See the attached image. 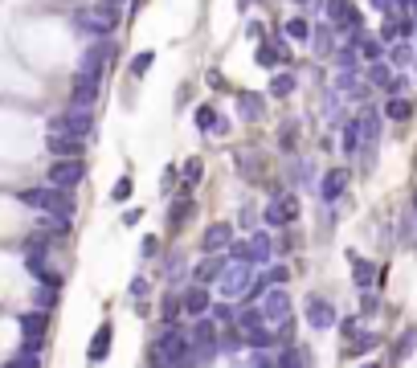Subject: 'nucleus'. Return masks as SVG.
I'll return each instance as SVG.
<instances>
[{"instance_id":"49530a36","label":"nucleus","mask_w":417,"mask_h":368,"mask_svg":"<svg viewBox=\"0 0 417 368\" xmlns=\"http://www.w3.org/2000/svg\"><path fill=\"white\" fill-rule=\"evenodd\" d=\"M37 364H41V352H25V348L9 360V368H37Z\"/></svg>"},{"instance_id":"a878e982","label":"nucleus","mask_w":417,"mask_h":368,"mask_svg":"<svg viewBox=\"0 0 417 368\" xmlns=\"http://www.w3.org/2000/svg\"><path fill=\"white\" fill-rule=\"evenodd\" d=\"M262 107H266V99H262V94H250V90H242V94H237V115L246 119V123L262 119Z\"/></svg>"},{"instance_id":"79ce46f5","label":"nucleus","mask_w":417,"mask_h":368,"mask_svg":"<svg viewBox=\"0 0 417 368\" xmlns=\"http://www.w3.org/2000/svg\"><path fill=\"white\" fill-rule=\"evenodd\" d=\"M286 37H295V41H311V21L307 17H291L286 21Z\"/></svg>"},{"instance_id":"e2e57ef3","label":"nucleus","mask_w":417,"mask_h":368,"mask_svg":"<svg viewBox=\"0 0 417 368\" xmlns=\"http://www.w3.org/2000/svg\"><path fill=\"white\" fill-rule=\"evenodd\" d=\"M246 4H250V0H242V9H246Z\"/></svg>"},{"instance_id":"4468645a","label":"nucleus","mask_w":417,"mask_h":368,"mask_svg":"<svg viewBox=\"0 0 417 368\" xmlns=\"http://www.w3.org/2000/svg\"><path fill=\"white\" fill-rule=\"evenodd\" d=\"M229 242H234V225L229 221H213L200 234V254H221V250H229Z\"/></svg>"},{"instance_id":"c85d7f7f","label":"nucleus","mask_w":417,"mask_h":368,"mask_svg":"<svg viewBox=\"0 0 417 368\" xmlns=\"http://www.w3.org/2000/svg\"><path fill=\"white\" fill-rule=\"evenodd\" d=\"M356 45H360V58H364V62H381L384 53V41L381 37H372V33H364V29H360V37H356Z\"/></svg>"},{"instance_id":"bb28decb","label":"nucleus","mask_w":417,"mask_h":368,"mask_svg":"<svg viewBox=\"0 0 417 368\" xmlns=\"http://www.w3.org/2000/svg\"><path fill=\"white\" fill-rule=\"evenodd\" d=\"M348 262H352V278H356V286H360V291H368V286L377 283V266H372L368 258H356V254H348Z\"/></svg>"},{"instance_id":"412c9836","label":"nucleus","mask_w":417,"mask_h":368,"mask_svg":"<svg viewBox=\"0 0 417 368\" xmlns=\"http://www.w3.org/2000/svg\"><path fill=\"white\" fill-rule=\"evenodd\" d=\"M283 62H291V45H283V41H262L258 45V66L274 70V66H283Z\"/></svg>"},{"instance_id":"aec40b11","label":"nucleus","mask_w":417,"mask_h":368,"mask_svg":"<svg viewBox=\"0 0 417 368\" xmlns=\"http://www.w3.org/2000/svg\"><path fill=\"white\" fill-rule=\"evenodd\" d=\"M360 135H364V148H372L377 144V135H381V119H384V111H377V107H360Z\"/></svg>"},{"instance_id":"58836bf2","label":"nucleus","mask_w":417,"mask_h":368,"mask_svg":"<svg viewBox=\"0 0 417 368\" xmlns=\"http://www.w3.org/2000/svg\"><path fill=\"white\" fill-rule=\"evenodd\" d=\"M352 9H356V4H352V0H323V17L332 21V25H340V21L348 17Z\"/></svg>"},{"instance_id":"864d4df0","label":"nucleus","mask_w":417,"mask_h":368,"mask_svg":"<svg viewBox=\"0 0 417 368\" xmlns=\"http://www.w3.org/2000/svg\"><path fill=\"white\" fill-rule=\"evenodd\" d=\"M131 295H135V299H148V295H151V283L143 278V274H139V278H131Z\"/></svg>"},{"instance_id":"1a4fd4ad","label":"nucleus","mask_w":417,"mask_h":368,"mask_svg":"<svg viewBox=\"0 0 417 368\" xmlns=\"http://www.w3.org/2000/svg\"><path fill=\"white\" fill-rule=\"evenodd\" d=\"M115 62V45H111V37H99L90 50L82 53V62H78V70H86V74H94V78H102V70Z\"/></svg>"},{"instance_id":"4c0bfd02","label":"nucleus","mask_w":417,"mask_h":368,"mask_svg":"<svg viewBox=\"0 0 417 368\" xmlns=\"http://www.w3.org/2000/svg\"><path fill=\"white\" fill-rule=\"evenodd\" d=\"M303 344H291V348H278V356H274V364L278 368H295V364H307V352H299Z\"/></svg>"},{"instance_id":"603ef678","label":"nucleus","mask_w":417,"mask_h":368,"mask_svg":"<svg viewBox=\"0 0 417 368\" xmlns=\"http://www.w3.org/2000/svg\"><path fill=\"white\" fill-rule=\"evenodd\" d=\"M139 254H143V258H156V254H160V237H143V242H139Z\"/></svg>"},{"instance_id":"8fccbe9b","label":"nucleus","mask_w":417,"mask_h":368,"mask_svg":"<svg viewBox=\"0 0 417 368\" xmlns=\"http://www.w3.org/2000/svg\"><path fill=\"white\" fill-rule=\"evenodd\" d=\"M356 74H360V70H340V78H335V90H344V94H348L352 86H356Z\"/></svg>"},{"instance_id":"4be33fe9","label":"nucleus","mask_w":417,"mask_h":368,"mask_svg":"<svg viewBox=\"0 0 417 368\" xmlns=\"http://www.w3.org/2000/svg\"><path fill=\"white\" fill-rule=\"evenodd\" d=\"M356 37H360V29H356V33H352L348 41H344V45L332 53V66H335V70H360V62H356V53H360Z\"/></svg>"},{"instance_id":"5fc2aeb1","label":"nucleus","mask_w":417,"mask_h":368,"mask_svg":"<svg viewBox=\"0 0 417 368\" xmlns=\"http://www.w3.org/2000/svg\"><path fill=\"white\" fill-rule=\"evenodd\" d=\"M335 328H340V332L348 335V340H352V335H356V332H360V323H356V315H344V319H335Z\"/></svg>"},{"instance_id":"680f3d73","label":"nucleus","mask_w":417,"mask_h":368,"mask_svg":"<svg viewBox=\"0 0 417 368\" xmlns=\"http://www.w3.org/2000/svg\"><path fill=\"white\" fill-rule=\"evenodd\" d=\"M107 4H127V0H107Z\"/></svg>"},{"instance_id":"37998d69","label":"nucleus","mask_w":417,"mask_h":368,"mask_svg":"<svg viewBox=\"0 0 417 368\" xmlns=\"http://www.w3.org/2000/svg\"><path fill=\"white\" fill-rule=\"evenodd\" d=\"M180 172H184V197H188V193H193V184H197L200 176H205V164H200V160H188V164H184Z\"/></svg>"},{"instance_id":"f8f14e48","label":"nucleus","mask_w":417,"mask_h":368,"mask_svg":"<svg viewBox=\"0 0 417 368\" xmlns=\"http://www.w3.org/2000/svg\"><path fill=\"white\" fill-rule=\"evenodd\" d=\"M180 307H184V315H188V319L209 315V307H213V295H209V286H205V283L184 286V291H180Z\"/></svg>"},{"instance_id":"6e6d98bb","label":"nucleus","mask_w":417,"mask_h":368,"mask_svg":"<svg viewBox=\"0 0 417 368\" xmlns=\"http://www.w3.org/2000/svg\"><path fill=\"white\" fill-rule=\"evenodd\" d=\"M368 4H372L377 13H384V17H393V13H397V9H393V0H368Z\"/></svg>"},{"instance_id":"dca6fc26","label":"nucleus","mask_w":417,"mask_h":368,"mask_svg":"<svg viewBox=\"0 0 417 368\" xmlns=\"http://www.w3.org/2000/svg\"><path fill=\"white\" fill-rule=\"evenodd\" d=\"M225 262H229V258H225V254H205V258H200L197 266H193V283H217L221 278V270H225Z\"/></svg>"},{"instance_id":"c9c22d12","label":"nucleus","mask_w":417,"mask_h":368,"mask_svg":"<svg viewBox=\"0 0 417 368\" xmlns=\"http://www.w3.org/2000/svg\"><path fill=\"white\" fill-rule=\"evenodd\" d=\"M377 344H381V335L377 332H356L348 340V356H364V352H372Z\"/></svg>"},{"instance_id":"052dcab7","label":"nucleus","mask_w":417,"mask_h":368,"mask_svg":"<svg viewBox=\"0 0 417 368\" xmlns=\"http://www.w3.org/2000/svg\"><path fill=\"white\" fill-rule=\"evenodd\" d=\"M409 13H413V17H417V0H409Z\"/></svg>"},{"instance_id":"ea45409f","label":"nucleus","mask_w":417,"mask_h":368,"mask_svg":"<svg viewBox=\"0 0 417 368\" xmlns=\"http://www.w3.org/2000/svg\"><path fill=\"white\" fill-rule=\"evenodd\" d=\"M209 315L217 319V323H234V319H237L234 299H225V295H221V299H213V307H209Z\"/></svg>"},{"instance_id":"0eeeda50","label":"nucleus","mask_w":417,"mask_h":368,"mask_svg":"<svg viewBox=\"0 0 417 368\" xmlns=\"http://www.w3.org/2000/svg\"><path fill=\"white\" fill-rule=\"evenodd\" d=\"M50 131H70V135H90L94 131V107H74L70 102V111H62V115L50 119Z\"/></svg>"},{"instance_id":"a19ab883","label":"nucleus","mask_w":417,"mask_h":368,"mask_svg":"<svg viewBox=\"0 0 417 368\" xmlns=\"http://www.w3.org/2000/svg\"><path fill=\"white\" fill-rule=\"evenodd\" d=\"M151 66H156V50H139L131 58V66H127V70H131V78H143Z\"/></svg>"},{"instance_id":"3c124183","label":"nucleus","mask_w":417,"mask_h":368,"mask_svg":"<svg viewBox=\"0 0 417 368\" xmlns=\"http://www.w3.org/2000/svg\"><path fill=\"white\" fill-rule=\"evenodd\" d=\"M405 90H409V78H405V74H393V82L384 86V94H405Z\"/></svg>"},{"instance_id":"7ed1b4c3","label":"nucleus","mask_w":417,"mask_h":368,"mask_svg":"<svg viewBox=\"0 0 417 368\" xmlns=\"http://www.w3.org/2000/svg\"><path fill=\"white\" fill-rule=\"evenodd\" d=\"M115 25H119V4H107V0H99L94 9H78L74 13V29L90 37H111Z\"/></svg>"},{"instance_id":"7c9ffc66","label":"nucleus","mask_w":417,"mask_h":368,"mask_svg":"<svg viewBox=\"0 0 417 368\" xmlns=\"http://www.w3.org/2000/svg\"><path fill=\"white\" fill-rule=\"evenodd\" d=\"M197 209H193V197H180V201H172V209H168V225L172 229H184V221L193 217Z\"/></svg>"},{"instance_id":"a211bd4d","label":"nucleus","mask_w":417,"mask_h":368,"mask_svg":"<svg viewBox=\"0 0 417 368\" xmlns=\"http://www.w3.org/2000/svg\"><path fill=\"white\" fill-rule=\"evenodd\" d=\"M111 335H115L111 319L99 323V332L90 335V348H86V360H90V364H102V360H107V352H111Z\"/></svg>"},{"instance_id":"2f4dec72","label":"nucleus","mask_w":417,"mask_h":368,"mask_svg":"<svg viewBox=\"0 0 417 368\" xmlns=\"http://www.w3.org/2000/svg\"><path fill=\"white\" fill-rule=\"evenodd\" d=\"M160 319H164V323H180V319H184L180 291H168V295H164V303H160Z\"/></svg>"},{"instance_id":"b1692460","label":"nucleus","mask_w":417,"mask_h":368,"mask_svg":"<svg viewBox=\"0 0 417 368\" xmlns=\"http://www.w3.org/2000/svg\"><path fill=\"white\" fill-rule=\"evenodd\" d=\"M311 45H315L319 58H332L335 53V25L327 21V25H319V29H311Z\"/></svg>"},{"instance_id":"09e8293b","label":"nucleus","mask_w":417,"mask_h":368,"mask_svg":"<svg viewBox=\"0 0 417 368\" xmlns=\"http://www.w3.org/2000/svg\"><path fill=\"white\" fill-rule=\"evenodd\" d=\"M295 144H299V127L291 123V127H283V131H278V148H283V151H295Z\"/></svg>"},{"instance_id":"20e7f679","label":"nucleus","mask_w":417,"mask_h":368,"mask_svg":"<svg viewBox=\"0 0 417 368\" xmlns=\"http://www.w3.org/2000/svg\"><path fill=\"white\" fill-rule=\"evenodd\" d=\"M221 323L213 315H197L193 319V328H188V340H193V348H200L197 356H193V364H209L213 356L221 352Z\"/></svg>"},{"instance_id":"423d86ee","label":"nucleus","mask_w":417,"mask_h":368,"mask_svg":"<svg viewBox=\"0 0 417 368\" xmlns=\"http://www.w3.org/2000/svg\"><path fill=\"white\" fill-rule=\"evenodd\" d=\"M217 283H221V295H225V299H246V291H250V283H254V266H250V262L229 258Z\"/></svg>"},{"instance_id":"2eb2a0df","label":"nucleus","mask_w":417,"mask_h":368,"mask_svg":"<svg viewBox=\"0 0 417 368\" xmlns=\"http://www.w3.org/2000/svg\"><path fill=\"white\" fill-rule=\"evenodd\" d=\"M348 180H352V172L348 168H332L323 180H319V201H327V205H335L344 193H348Z\"/></svg>"},{"instance_id":"de8ad7c7","label":"nucleus","mask_w":417,"mask_h":368,"mask_svg":"<svg viewBox=\"0 0 417 368\" xmlns=\"http://www.w3.org/2000/svg\"><path fill=\"white\" fill-rule=\"evenodd\" d=\"M131 193H135L131 176H119V180H115V188H111V201H119V205H123L127 197H131Z\"/></svg>"},{"instance_id":"c756f323","label":"nucleus","mask_w":417,"mask_h":368,"mask_svg":"<svg viewBox=\"0 0 417 368\" xmlns=\"http://www.w3.org/2000/svg\"><path fill=\"white\" fill-rule=\"evenodd\" d=\"M409 115H413V102L401 99V94H389V102H384V119H393V123H405Z\"/></svg>"},{"instance_id":"f704fd0d","label":"nucleus","mask_w":417,"mask_h":368,"mask_svg":"<svg viewBox=\"0 0 417 368\" xmlns=\"http://www.w3.org/2000/svg\"><path fill=\"white\" fill-rule=\"evenodd\" d=\"M58 299H62V286H58V283H37V291H33L37 307H45V311H50V307H58Z\"/></svg>"},{"instance_id":"393cba45","label":"nucleus","mask_w":417,"mask_h":368,"mask_svg":"<svg viewBox=\"0 0 417 368\" xmlns=\"http://www.w3.org/2000/svg\"><path fill=\"white\" fill-rule=\"evenodd\" d=\"M384 58L393 62V70H409V66H413V45H409V37H397V41L389 45Z\"/></svg>"},{"instance_id":"9d476101","label":"nucleus","mask_w":417,"mask_h":368,"mask_svg":"<svg viewBox=\"0 0 417 368\" xmlns=\"http://www.w3.org/2000/svg\"><path fill=\"white\" fill-rule=\"evenodd\" d=\"M262 311H266L270 328H283L286 319H291V295H286V286H270L266 295H262Z\"/></svg>"},{"instance_id":"6e6552de","label":"nucleus","mask_w":417,"mask_h":368,"mask_svg":"<svg viewBox=\"0 0 417 368\" xmlns=\"http://www.w3.org/2000/svg\"><path fill=\"white\" fill-rule=\"evenodd\" d=\"M45 180L58 184V188H74V184L86 180V164L82 156H53L50 172H45Z\"/></svg>"},{"instance_id":"13d9d810","label":"nucleus","mask_w":417,"mask_h":368,"mask_svg":"<svg viewBox=\"0 0 417 368\" xmlns=\"http://www.w3.org/2000/svg\"><path fill=\"white\" fill-rule=\"evenodd\" d=\"M360 303H364V311H377V307H381V299H377V295H368V291H364V299H360Z\"/></svg>"},{"instance_id":"6ab92c4d","label":"nucleus","mask_w":417,"mask_h":368,"mask_svg":"<svg viewBox=\"0 0 417 368\" xmlns=\"http://www.w3.org/2000/svg\"><path fill=\"white\" fill-rule=\"evenodd\" d=\"M17 328H21V335H45L50 332V311H45V307H33V311L17 315Z\"/></svg>"},{"instance_id":"f03ea898","label":"nucleus","mask_w":417,"mask_h":368,"mask_svg":"<svg viewBox=\"0 0 417 368\" xmlns=\"http://www.w3.org/2000/svg\"><path fill=\"white\" fill-rule=\"evenodd\" d=\"M21 201L37 209V213H53V217H74V197H70V188H58V184H41V188H21L17 193Z\"/></svg>"},{"instance_id":"473e14b6","label":"nucleus","mask_w":417,"mask_h":368,"mask_svg":"<svg viewBox=\"0 0 417 368\" xmlns=\"http://www.w3.org/2000/svg\"><path fill=\"white\" fill-rule=\"evenodd\" d=\"M368 82L377 86V90H384V86L393 82V62H368Z\"/></svg>"},{"instance_id":"cd10ccee","label":"nucleus","mask_w":417,"mask_h":368,"mask_svg":"<svg viewBox=\"0 0 417 368\" xmlns=\"http://www.w3.org/2000/svg\"><path fill=\"white\" fill-rule=\"evenodd\" d=\"M413 348H417V328H405V332H401V340L393 344V352H389V364L409 360V356H413Z\"/></svg>"},{"instance_id":"72a5a7b5","label":"nucleus","mask_w":417,"mask_h":368,"mask_svg":"<svg viewBox=\"0 0 417 368\" xmlns=\"http://www.w3.org/2000/svg\"><path fill=\"white\" fill-rule=\"evenodd\" d=\"M295 74H291V70H286V74H274V78H270V99H291V94H295Z\"/></svg>"},{"instance_id":"f3484780","label":"nucleus","mask_w":417,"mask_h":368,"mask_svg":"<svg viewBox=\"0 0 417 368\" xmlns=\"http://www.w3.org/2000/svg\"><path fill=\"white\" fill-rule=\"evenodd\" d=\"M82 135H70V131H50V139H45V148H50V156H82Z\"/></svg>"},{"instance_id":"c03bdc74","label":"nucleus","mask_w":417,"mask_h":368,"mask_svg":"<svg viewBox=\"0 0 417 368\" xmlns=\"http://www.w3.org/2000/svg\"><path fill=\"white\" fill-rule=\"evenodd\" d=\"M197 127L205 135H213L217 131V111H213V107H197Z\"/></svg>"},{"instance_id":"f257e3e1","label":"nucleus","mask_w":417,"mask_h":368,"mask_svg":"<svg viewBox=\"0 0 417 368\" xmlns=\"http://www.w3.org/2000/svg\"><path fill=\"white\" fill-rule=\"evenodd\" d=\"M193 340L188 332H180L176 323H164V332L156 335V344L148 352V364H193Z\"/></svg>"},{"instance_id":"5701e85b","label":"nucleus","mask_w":417,"mask_h":368,"mask_svg":"<svg viewBox=\"0 0 417 368\" xmlns=\"http://www.w3.org/2000/svg\"><path fill=\"white\" fill-rule=\"evenodd\" d=\"M364 151V135H360V119L348 115V123H344V156H360Z\"/></svg>"},{"instance_id":"ddd939ff","label":"nucleus","mask_w":417,"mask_h":368,"mask_svg":"<svg viewBox=\"0 0 417 368\" xmlns=\"http://www.w3.org/2000/svg\"><path fill=\"white\" fill-rule=\"evenodd\" d=\"M303 315H307V323H311V328H315V332H332L335 328V307L327 299H319V295H311V299H307V307H303Z\"/></svg>"},{"instance_id":"9b49d317","label":"nucleus","mask_w":417,"mask_h":368,"mask_svg":"<svg viewBox=\"0 0 417 368\" xmlns=\"http://www.w3.org/2000/svg\"><path fill=\"white\" fill-rule=\"evenodd\" d=\"M99 90H102V78L78 70L74 82H70V102H74V107H94V102H99Z\"/></svg>"},{"instance_id":"4d7b16f0","label":"nucleus","mask_w":417,"mask_h":368,"mask_svg":"<svg viewBox=\"0 0 417 368\" xmlns=\"http://www.w3.org/2000/svg\"><path fill=\"white\" fill-rule=\"evenodd\" d=\"M139 217H143L139 209H127V213H123V225H139Z\"/></svg>"},{"instance_id":"39448f33","label":"nucleus","mask_w":417,"mask_h":368,"mask_svg":"<svg viewBox=\"0 0 417 368\" xmlns=\"http://www.w3.org/2000/svg\"><path fill=\"white\" fill-rule=\"evenodd\" d=\"M274 237L266 234V229H258V234H250L246 242H229V258H237V262H250V266H270V258H274Z\"/></svg>"},{"instance_id":"bf43d9fd","label":"nucleus","mask_w":417,"mask_h":368,"mask_svg":"<svg viewBox=\"0 0 417 368\" xmlns=\"http://www.w3.org/2000/svg\"><path fill=\"white\" fill-rule=\"evenodd\" d=\"M409 205H413V213H417V188H413V197H409Z\"/></svg>"},{"instance_id":"a18cd8bd","label":"nucleus","mask_w":417,"mask_h":368,"mask_svg":"<svg viewBox=\"0 0 417 368\" xmlns=\"http://www.w3.org/2000/svg\"><path fill=\"white\" fill-rule=\"evenodd\" d=\"M266 278H270V286H286L291 283V266H286V262H270Z\"/></svg>"},{"instance_id":"e433bc0d","label":"nucleus","mask_w":417,"mask_h":368,"mask_svg":"<svg viewBox=\"0 0 417 368\" xmlns=\"http://www.w3.org/2000/svg\"><path fill=\"white\" fill-rule=\"evenodd\" d=\"M234 323L242 328V332H250V328H262V323H266V311H262V303H250V307H246V311H242Z\"/></svg>"}]
</instances>
